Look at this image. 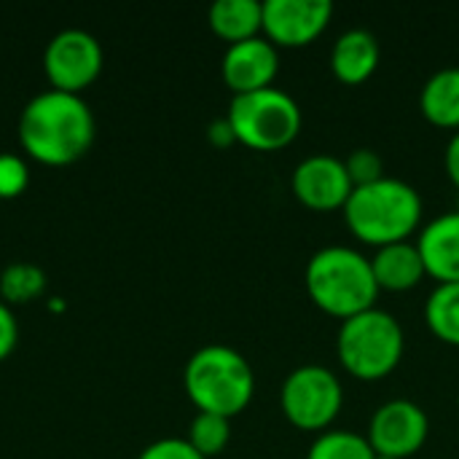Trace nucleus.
Instances as JSON below:
<instances>
[{"mask_svg": "<svg viewBox=\"0 0 459 459\" xmlns=\"http://www.w3.org/2000/svg\"><path fill=\"white\" fill-rule=\"evenodd\" d=\"M307 459H374V449L368 446L366 436L350 430H325L312 441Z\"/></svg>", "mask_w": 459, "mask_h": 459, "instance_id": "obj_20", "label": "nucleus"}, {"mask_svg": "<svg viewBox=\"0 0 459 459\" xmlns=\"http://www.w3.org/2000/svg\"><path fill=\"white\" fill-rule=\"evenodd\" d=\"M420 108L430 124L459 132V65L441 67L425 81Z\"/></svg>", "mask_w": 459, "mask_h": 459, "instance_id": "obj_16", "label": "nucleus"}, {"mask_svg": "<svg viewBox=\"0 0 459 459\" xmlns=\"http://www.w3.org/2000/svg\"><path fill=\"white\" fill-rule=\"evenodd\" d=\"M229 438H231V428H229V420H226V417L199 411V414L191 420V428H188V438H186V441H188L202 457L210 459L218 457V455L229 446Z\"/></svg>", "mask_w": 459, "mask_h": 459, "instance_id": "obj_21", "label": "nucleus"}, {"mask_svg": "<svg viewBox=\"0 0 459 459\" xmlns=\"http://www.w3.org/2000/svg\"><path fill=\"white\" fill-rule=\"evenodd\" d=\"M226 118L237 143L253 151H280L290 145L301 132L299 102L277 86L234 94Z\"/></svg>", "mask_w": 459, "mask_h": 459, "instance_id": "obj_6", "label": "nucleus"}, {"mask_svg": "<svg viewBox=\"0 0 459 459\" xmlns=\"http://www.w3.org/2000/svg\"><path fill=\"white\" fill-rule=\"evenodd\" d=\"M344 406V390L339 377L320 366L293 368L280 390V409L285 420L304 433H325Z\"/></svg>", "mask_w": 459, "mask_h": 459, "instance_id": "obj_7", "label": "nucleus"}, {"mask_svg": "<svg viewBox=\"0 0 459 459\" xmlns=\"http://www.w3.org/2000/svg\"><path fill=\"white\" fill-rule=\"evenodd\" d=\"M183 385L199 411L218 417L242 414L255 393V374L242 352L226 344H207L191 355Z\"/></svg>", "mask_w": 459, "mask_h": 459, "instance_id": "obj_4", "label": "nucleus"}, {"mask_svg": "<svg viewBox=\"0 0 459 459\" xmlns=\"http://www.w3.org/2000/svg\"><path fill=\"white\" fill-rule=\"evenodd\" d=\"M428 433H430V420L425 409L414 401L395 398L374 411L366 441L374 449V455L409 459L425 446Z\"/></svg>", "mask_w": 459, "mask_h": 459, "instance_id": "obj_9", "label": "nucleus"}, {"mask_svg": "<svg viewBox=\"0 0 459 459\" xmlns=\"http://www.w3.org/2000/svg\"><path fill=\"white\" fill-rule=\"evenodd\" d=\"M379 67V40L371 30L350 27L344 30L331 51V70L342 83L358 86L368 81Z\"/></svg>", "mask_w": 459, "mask_h": 459, "instance_id": "obj_14", "label": "nucleus"}, {"mask_svg": "<svg viewBox=\"0 0 459 459\" xmlns=\"http://www.w3.org/2000/svg\"><path fill=\"white\" fill-rule=\"evenodd\" d=\"M344 167L350 172V180L352 186H368V183H377L385 178V161L377 151L371 148H355L347 159H344Z\"/></svg>", "mask_w": 459, "mask_h": 459, "instance_id": "obj_22", "label": "nucleus"}, {"mask_svg": "<svg viewBox=\"0 0 459 459\" xmlns=\"http://www.w3.org/2000/svg\"><path fill=\"white\" fill-rule=\"evenodd\" d=\"M102 46L86 30H62L56 32L43 54V70L56 91L81 94L89 83L97 81L102 70Z\"/></svg>", "mask_w": 459, "mask_h": 459, "instance_id": "obj_8", "label": "nucleus"}, {"mask_svg": "<svg viewBox=\"0 0 459 459\" xmlns=\"http://www.w3.org/2000/svg\"><path fill=\"white\" fill-rule=\"evenodd\" d=\"M342 212L360 242L385 247L406 242L420 229L422 196L411 183L385 175L377 183L352 188Z\"/></svg>", "mask_w": 459, "mask_h": 459, "instance_id": "obj_2", "label": "nucleus"}, {"mask_svg": "<svg viewBox=\"0 0 459 459\" xmlns=\"http://www.w3.org/2000/svg\"><path fill=\"white\" fill-rule=\"evenodd\" d=\"M371 269H374L379 290H393V293L417 288L422 282V277L428 274L425 261L417 250V242H411V239L377 247V253L371 258Z\"/></svg>", "mask_w": 459, "mask_h": 459, "instance_id": "obj_15", "label": "nucleus"}, {"mask_svg": "<svg viewBox=\"0 0 459 459\" xmlns=\"http://www.w3.org/2000/svg\"><path fill=\"white\" fill-rule=\"evenodd\" d=\"M210 140L215 143V145H231V143H237V137H234V129H231V124H229V118H218V121H212L210 124Z\"/></svg>", "mask_w": 459, "mask_h": 459, "instance_id": "obj_27", "label": "nucleus"}, {"mask_svg": "<svg viewBox=\"0 0 459 459\" xmlns=\"http://www.w3.org/2000/svg\"><path fill=\"white\" fill-rule=\"evenodd\" d=\"M425 323L441 342L459 347V282H438L425 301Z\"/></svg>", "mask_w": 459, "mask_h": 459, "instance_id": "obj_18", "label": "nucleus"}, {"mask_svg": "<svg viewBox=\"0 0 459 459\" xmlns=\"http://www.w3.org/2000/svg\"><path fill=\"white\" fill-rule=\"evenodd\" d=\"M277 70H280L277 46L261 35L231 43L221 62L223 81L234 94H250V91L272 86L277 78Z\"/></svg>", "mask_w": 459, "mask_h": 459, "instance_id": "obj_12", "label": "nucleus"}, {"mask_svg": "<svg viewBox=\"0 0 459 459\" xmlns=\"http://www.w3.org/2000/svg\"><path fill=\"white\" fill-rule=\"evenodd\" d=\"M46 290V274L35 264H11L0 274V299L11 304H30Z\"/></svg>", "mask_w": 459, "mask_h": 459, "instance_id": "obj_19", "label": "nucleus"}, {"mask_svg": "<svg viewBox=\"0 0 459 459\" xmlns=\"http://www.w3.org/2000/svg\"><path fill=\"white\" fill-rule=\"evenodd\" d=\"M406 350V336L401 323L379 309L371 307L355 317L342 320L336 333V355L347 374L363 382H377L390 377Z\"/></svg>", "mask_w": 459, "mask_h": 459, "instance_id": "obj_5", "label": "nucleus"}, {"mask_svg": "<svg viewBox=\"0 0 459 459\" xmlns=\"http://www.w3.org/2000/svg\"><path fill=\"white\" fill-rule=\"evenodd\" d=\"M333 16L328 0H266L264 32L274 46L301 48L323 35Z\"/></svg>", "mask_w": 459, "mask_h": 459, "instance_id": "obj_11", "label": "nucleus"}, {"mask_svg": "<svg viewBox=\"0 0 459 459\" xmlns=\"http://www.w3.org/2000/svg\"><path fill=\"white\" fill-rule=\"evenodd\" d=\"M19 342V325L5 301H0V360H5Z\"/></svg>", "mask_w": 459, "mask_h": 459, "instance_id": "obj_25", "label": "nucleus"}, {"mask_svg": "<svg viewBox=\"0 0 459 459\" xmlns=\"http://www.w3.org/2000/svg\"><path fill=\"white\" fill-rule=\"evenodd\" d=\"M374 459H395V457H385V455H374Z\"/></svg>", "mask_w": 459, "mask_h": 459, "instance_id": "obj_28", "label": "nucleus"}, {"mask_svg": "<svg viewBox=\"0 0 459 459\" xmlns=\"http://www.w3.org/2000/svg\"><path fill=\"white\" fill-rule=\"evenodd\" d=\"M210 27L231 43L255 38L264 30V3L258 0H215L210 5Z\"/></svg>", "mask_w": 459, "mask_h": 459, "instance_id": "obj_17", "label": "nucleus"}, {"mask_svg": "<svg viewBox=\"0 0 459 459\" xmlns=\"http://www.w3.org/2000/svg\"><path fill=\"white\" fill-rule=\"evenodd\" d=\"M307 293L331 317L347 320L377 307L379 285L371 269V258L347 247L328 245L317 250L307 264Z\"/></svg>", "mask_w": 459, "mask_h": 459, "instance_id": "obj_3", "label": "nucleus"}, {"mask_svg": "<svg viewBox=\"0 0 459 459\" xmlns=\"http://www.w3.org/2000/svg\"><path fill=\"white\" fill-rule=\"evenodd\" d=\"M19 143L40 164L65 167L83 159L94 143V116L81 94L40 91L19 116Z\"/></svg>", "mask_w": 459, "mask_h": 459, "instance_id": "obj_1", "label": "nucleus"}, {"mask_svg": "<svg viewBox=\"0 0 459 459\" xmlns=\"http://www.w3.org/2000/svg\"><path fill=\"white\" fill-rule=\"evenodd\" d=\"M30 183V169L16 153H0V202L16 199Z\"/></svg>", "mask_w": 459, "mask_h": 459, "instance_id": "obj_23", "label": "nucleus"}, {"mask_svg": "<svg viewBox=\"0 0 459 459\" xmlns=\"http://www.w3.org/2000/svg\"><path fill=\"white\" fill-rule=\"evenodd\" d=\"M444 164H446V175L455 183L459 191V132L452 134V140L446 143V153H444Z\"/></svg>", "mask_w": 459, "mask_h": 459, "instance_id": "obj_26", "label": "nucleus"}, {"mask_svg": "<svg viewBox=\"0 0 459 459\" xmlns=\"http://www.w3.org/2000/svg\"><path fill=\"white\" fill-rule=\"evenodd\" d=\"M425 272L438 282H459V210L425 223L417 237Z\"/></svg>", "mask_w": 459, "mask_h": 459, "instance_id": "obj_13", "label": "nucleus"}, {"mask_svg": "<svg viewBox=\"0 0 459 459\" xmlns=\"http://www.w3.org/2000/svg\"><path fill=\"white\" fill-rule=\"evenodd\" d=\"M137 459H204L186 438H161L145 446Z\"/></svg>", "mask_w": 459, "mask_h": 459, "instance_id": "obj_24", "label": "nucleus"}, {"mask_svg": "<svg viewBox=\"0 0 459 459\" xmlns=\"http://www.w3.org/2000/svg\"><path fill=\"white\" fill-rule=\"evenodd\" d=\"M290 186L296 199L317 212L344 210L355 188L344 167V159H336L331 153H312L301 159L293 169Z\"/></svg>", "mask_w": 459, "mask_h": 459, "instance_id": "obj_10", "label": "nucleus"}]
</instances>
